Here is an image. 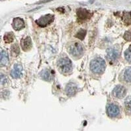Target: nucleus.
<instances>
[{"instance_id": "obj_6", "label": "nucleus", "mask_w": 131, "mask_h": 131, "mask_svg": "<svg viewBox=\"0 0 131 131\" xmlns=\"http://www.w3.org/2000/svg\"><path fill=\"white\" fill-rule=\"evenodd\" d=\"M107 58L111 61H116L119 56V51L118 50L114 47H110L106 50Z\"/></svg>"}, {"instance_id": "obj_7", "label": "nucleus", "mask_w": 131, "mask_h": 131, "mask_svg": "<svg viewBox=\"0 0 131 131\" xmlns=\"http://www.w3.org/2000/svg\"><path fill=\"white\" fill-rule=\"evenodd\" d=\"M21 46L24 51L28 52L30 50L32 47V43L30 37L28 36L25 38H22L21 40Z\"/></svg>"}, {"instance_id": "obj_19", "label": "nucleus", "mask_w": 131, "mask_h": 131, "mask_svg": "<svg viewBox=\"0 0 131 131\" xmlns=\"http://www.w3.org/2000/svg\"><path fill=\"white\" fill-rule=\"evenodd\" d=\"M86 34V31L84 29H80L76 34L75 37L81 40H83Z\"/></svg>"}, {"instance_id": "obj_23", "label": "nucleus", "mask_w": 131, "mask_h": 131, "mask_svg": "<svg viewBox=\"0 0 131 131\" xmlns=\"http://www.w3.org/2000/svg\"><path fill=\"white\" fill-rule=\"evenodd\" d=\"M7 80L5 75H1V84H4L7 82Z\"/></svg>"}, {"instance_id": "obj_14", "label": "nucleus", "mask_w": 131, "mask_h": 131, "mask_svg": "<svg viewBox=\"0 0 131 131\" xmlns=\"http://www.w3.org/2000/svg\"><path fill=\"white\" fill-rule=\"evenodd\" d=\"M0 63L1 66H5L7 65L9 62V56L7 52L5 50H2L0 54Z\"/></svg>"}, {"instance_id": "obj_3", "label": "nucleus", "mask_w": 131, "mask_h": 131, "mask_svg": "<svg viewBox=\"0 0 131 131\" xmlns=\"http://www.w3.org/2000/svg\"><path fill=\"white\" fill-rule=\"evenodd\" d=\"M58 67L60 71L63 73H68L72 70V62L68 57L61 58L58 61Z\"/></svg>"}, {"instance_id": "obj_20", "label": "nucleus", "mask_w": 131, "mask_h": 131, "mask_svg": "<svg viewBox=\"0 0 131 131\" xmlns=\"http://www.w3.org/2000/svg\"><path fill=\"white\" fill-rule=\"evenodd\" d=\"M125 59L129 63H131V46L125 50L124 53Z\"/></svg>"}, {"instance_id": "obj_5", "label": "nucleus", "mask_w": 131, "mask_h": 131, "mask_svg": "<svg viewBox=\"0 0 131 131\" xmlns=\"http://www.w3.org/2000/svg\"><path fill=\"white\" fill-rule=\"evenodd\" d=\"M127 90L125 87L122 85H117L114 88L113 91L114 96L118 99L124 98L126 94Z\"/></svg>"}, {"instance_id": "obj_2", "label": "nucleus", "mask_w": 131, "mask_h": 131, "mask_svg": "<svg viewBox=\"0 0 131 131\" xmlns=\"http://www.w3.org/2000/svg\"><path fill=\"white\" fill-rule=\"evenodd\" d=\"M69 53L73 57H80L83 54L84 48L82 45L78 42H74L69 47Z\"/></svg>"}, {"instance_id": "obj_22", "label": "nucleus", "mask_w": 131, "mask_h": 131, "mask_svg": "<svg viewBox=\"0 0 131 131\" xmlns=\"http://www.w3.org/2000/svg\"><path fill=\"white\" fill-rule=\"evenodd\" d=\"M124 38L126 41H131V31H125L124 34Z\"/></svg>"}, {"instance_id": "obj_18", "label": "nucleus", "mask_w": 131, "mask_h": 131, "mask_svg": "<svg viewBox=\"0 0 131 131\" xmlns=\"http://www.w3.org/2000/svg\"><path fill=\"white\" fill-rule=\"evenodd\" d=\"M123 19L125 24H131V13L128 12L124 13Z\"/></svg>"}, {"instance_id": "obj_13", "label": "nucleus", "mask_w": 131, "mask_h": 131, "mask_svg": "<svg viewBox=\"0 0 131 131\" xmlns=\"http://www.w3.org/2000/svg\"><path fill=\"white\" fill-rule=\"evenodd\" d=\"M77 15L80 20H85L90 17V13L85 9L80 8L77 10Z\"/></svg>"}, {"instance_id": "obj_17", "label": "nucleus", "mask_w": 131, "mask_h": 131, "mask_svg": "<svg viewBox=\"0 0 131 131\" xmlns=\"http://www.w3.org/2000/svg\"><path fill=\"white\" fill-rule=\"evenodd\" d=\"M124 78L126 82L131 83V67L125 70L124 73Z\"/></svg>"}, {"instance_id": "obj_4", "label": "nucleus", "mask_w": 131, "mask_h": 131, "mask_svg": "<svg viewBox=\"0 0 131 131\" xmlns=\"http://www.w3.org/2000/svg\"><path fill=\"white\" fill-rule=\"evenodd\" d=\"M54 16L50 14L43 15L36 21V23L40 27L45 28L54 21Z\"/></svg>"}, {"instance_id": "obj_24", "label": "nucleus", "mask_w": 131, "mask_h": 131, "mask_svg": "<svg viewBox=\"0 0 131 131\" xmlns=\"http://www.w3.org/2000/svg\"><path fill=\"white\" fill-rule=\"evenodd\" d=\"M1 1H5V0H1Z\"/></svg>"}, {"instance_id": "obj_10", "label": "nucleus", "mask_w": 131, "mask_h": 131, "mask_svg": "<svg viewBox=\"0 0 131 131\" xmlns=\"http://www.w3.org/2000/svg\"><path fill=\"white\" fill-rule=\"evenodd\" d=\"M40 75L43 80L45 81L50 82L53 79L54 72L53 71H50L49 69H43L40 73Z\"/></svg>"}, {"instance_id": "obj_1", "label": "nucleus", "mask_w": 131, "mask_h": 131, "mask_svg": "<svg viewBox=\"0 0 131 131\" xmlns=\"http://www.w3.org/2000/svg\"><path fill=\"white\" fill-rule=\"evenodd\" d=\"M105 61L100 57L95 58L91 61L90 69L94 73L100 74L105 71L106 68Z\"/></svg>"}, {"instance_id": "obj_21", "label": "nucleus", "mask_w": 131, "mask_h": 131, "mask_svg": "<svg viewBox=\"0 0 131 131\" xmlns=\"http://www.w3.org/2000/svg\"><path fill=\"white\" fill-rule=\"evenodd\" d=\"M125 105L127 110L131 111V96H129L125 99Z\"/></svg>"}, {"instance_id": "obj_15", "label": "nucleus", "mask_w": 131, "mask_h": 131, "mask_svg": "<svg viewBox=\"0 0 131 131\" xmlns=\"http://www.w3.org/2000/svg\"><path fill=\"white\" fill-rule=\"evenodd\" d=\"M14 34L12 32L6 33L3 37V40L6 43H10L14 40Z\"/></svg>"}, {"instance_id": "obj_9", "label": "nucleus", "mask_w": 131, "mask_h": 131, "mask_svg": "<svg viewBox=\"0 0 131 131\" xmlns=\"http://www.w3.org/2000/svg\"><path fill=\"white\" fill-rule=\"evenodd\" d=\"M107 113L110 117H114L118 116L119 114V109L116 105L111 104L107 107Z\"/></svg>"}, {"instance_id": "obj_16", "label": "nucleus", "mask_w": 131, "mask_h": 131, "mask_svg": "<svg viewBox=\"0 0 131 131\" xmlns=\"http://www.w3.org/2000/svg\"><path fill=\"white\" fill-rule=\"evenodd\" d=\"M20 49L18 45L17 44L13 45L11 47V54L14 57H16L19 54Z\"/></svg>"}, {"instance_id": "obj_8", "label": "nucleus", "mask_w": 131, "mask_h": 131, "mask_svg": "<svg viewBox=\"0 0 131 131\" xmlns=\"http://www.w3.org/2000/svg\"><path fill=\"white\" fill-rule=\"evenodd\" d=\"M12 26L15 31H19L25 27V24L24 19L20 17H16L13 19Z\"/></svg>"}, {"instance_id": "obj_12", "label": "nucleus", "mask_w": 131, "mask_h": 131, "mask_svg": "<svg viewBox=\"0 0 131 131\" xmlns=\"http://www.w3.org/2000/svg\"><path fill=\"white\" fill-rule=\"evenodd\" d=\"M78 90L77 85L73 82H70L67 85L66 89V93L69 96H74Z\"/></svg>"}, {"instance_id": "obj_11", "label": "nucleus", "mask_w": 131, "mask_h": 131, "mask_svg": "<svg viewBox=\"0 0 131 131\" xmlns=\"http://www.w3.org/2000/svg\"><path fill=\"white\" fill-rule=\"evenodd\" d=\"M22 69L23 68L21 65L19 64H15L10 72V75L13 78H19L21 75Z\"/></svg>"}]
</instances>
